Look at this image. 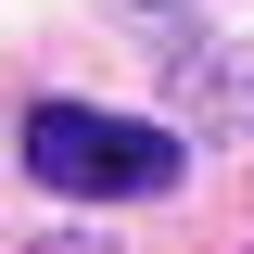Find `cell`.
Wrapping results in <instances>:
<instances>
[{
    "mask_svg": "<svg viewBox=\"0 0 254 254\" xmlns=\"http://www.w3.org/2000/svg\"><path fill=\"white\" fill-rule=\"evenodd\" d=\"M26 165L51 190H76V203H153V190H178V140L140 115H102V102H38L26 115Z\"/></svg>",
    "mask_w": 254,
    "mask_h": 254,
    "instance_id": "obj_1",
    "label": "cell"
},
{
    "mask_svg": "<svg viewBox=\"0 0 254 254\" xmlns=\"http://www.w3.org/2000/svg\"><path fill=\"white\" fill-rule=\"evenodd\" d=\"M38 254H115V242H38Z\"/></svg>",
    "mask_w": 254,
    "mask_h": 254,
    "instance_id": "obj_2",
    "label": "cell"
}]
</instances>
